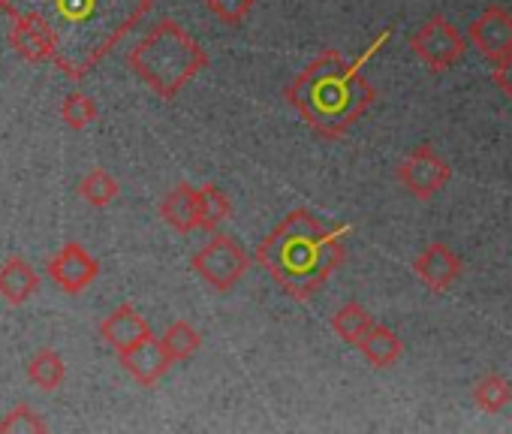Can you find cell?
<instances>
[{"instance_id":"obj_1","label":"cell","mask_w":512,"mask_h":434,"mask_svg":"<svg viewBox=\"0 0 512 434\" xmlns=\"http://www.w3.org/2000/svg\"><path fill=\"white\" fill-rule=\"evenodd\" d=\"M151 10V0H0V13L40 25L55 46V67L85 79Z\"/></svg>"},{"instance_id":"obj_2","label":"cell","mask_w":512,"mask_h":434,"mask_svg":"<svg viewBox=\"0 0 512 434\" xmlns=\"http://www.w3.org/2000/svg\"><path fill=\"white\" fill-rule=\"evenodd\" d=\"M386 37L389 34L377 37L374 46L356 61H347L341 52L326 49L287 85V103L305 118L314 133H320L323 139H344L350 127L371 109L377 91L362 76V67L374 58Z\"/></svg>"},{"instance_id":"obj_3","label":"cell","mask_w":512,"mask_h":434,"mask_svg":"<svg viewBox=\"0 0 512 434\" xmlns=\"http://www.w3.org/2000/svg\"><path fill=\"white\" fill-rule=\"evenodd\" d=\"M344 233L350 227L326 230L314 211L296 208L263 239L256 263L290 299L308 302L344 263Z\"/></svg>"},{"instance_id":"obj_4","label":"cell","mask_w":512,"mask_h":434,"mask_svg":"<svg viewBox=\"0 0 512 434\" xmlns=\"http://www.w3.org/2000/svg\"><path fill=\"white\" fill-rule=\"evenodd\" d=\"M205 64L208 52L172 19L157 22L127 55V67L160 100H175L181 88L205 70Z\"/></svg>"},{"instance_id":"obj_5","label":"cell","mask_w":512,"mask_h":434,"mask_svg":"<svg viewBox=\"0 0 512 434\" xmlns=\"http://www.w3.org/2000/svg\"><path fill=\"white\" fill-rule=\"evenodd\" d=\"M193 272L217 293H229L250 269V257L244 254V248L232 239L217 233L205 248H199L190 260Z\"/></svg>"},{"instance_id":"obj_6","label":"cell","mask_w":512,"mask_h":434,"mask_svg":"<svg viewBox=\"0 0 512 434\" xmlns=\"http://www.w3.org/2000/svg\"><path fill=\"white\" fill-rule=\"evenodd\" d=\"M410 49L416 52V58L431 70V73H446L452 70L464 52L467 43L464 37L455 31V25L443 16H431L413 37H410Z\"/></svg>"},{"instance_id":"obj_7","label":"cell","mask_w":512,"mask_h":434,"mask_svg":"<svg viewBox=\"0 0 512 434\" xmlns=\"http://www.w3.org/2000/svg\"><path fill=\"white\" fill-rule=\"evenodd\" d=\"M452 178V166L431 148V145H416L401 163H398V181L404 184L407 193L416 199H431L437 196Z\"/></svg>"},{"instance_id":"obj_8","label":"cell","mask_w":512,"mask_h":434,"mask_svg":"<svg viewBox=\"0 0 512 434\" xmlns=\"http://www.w3.org/2000/svg\"><path fill=\"white\" fill-rule=\"evenodd\" d=\"M467 34L476 52L494 67L512 58V16L503 7H488L479 19L470 22Z\"/></svg>"},{"instance_id":"obj_9","label":"cell","mask_w":512,"mask_h":434,"mask_svg":"<svg viewBox=\"0 0 512 434\" xmlns=\"http://www.w3.org/2000/svg\"><path fill=\"white\" fill-rule=\"evenodd\" d=\"M46 269H49V278L70 296H79L82 290H88L100 275V263L76 242L64 245L55 257H49Z\"/></svg>"},{"instance_id":"obj_10","label":"cell","mask_w":512,"mask_h":434,"mask_svg":"<svg viewBox=\"0 0 512 434\" xmlns=\"http://www.w3.org/2000/svg\"><path fill=\"white\" fill-rule=\"evenodd\" d=\"M413 272H416V278H419L431 293H446V290L461 278L464 263H461V257H458L449 245L434 242V245H428V248L413 260Z\"/></svg>"},{"instance_id":"obj_11","label":"cell","mask_w":512,"mask_h":434,"mask_svg":"<svg viewBox=\"0 0 512 434\" xmlns=\"http://www.w3.org/2000/svg\"><path fill=\"white\" fill-rule=\"evenodd\" d=\"M100 335L115 353H127L145 338H151V326L133 305H118L109 317H103Z\"/></svg>"},{"instance_id":"obj_12","label":"cell","mask_w":512,"mask_h":434,"mask_svg":"<svg viewBox=\"0 0 512 434\" xmlns=\"http://www.w3.org/2000/svg\"><path fill=\"white\" fill-rule=\"evenodd\" d=\"M118 359H121L124 371H127L139 386H154V383H160V377H163V374L169 371V365H172V359H169L163 341L154 338V335L145 338L142 344H136L133 350L118 353Z\"/></svg>"},{"instance_id":"obj_13","label":"cell","mask_w":512,"mask_h":434,"mask_svg":"<svg viewBox=\"0 0 512 434\" xmlns=\"http://www.w3.org/2000/svg\"><path fill=\"white\" fill-rule=\"evenodd\" d=\"M160 217L178 236H190L193 230H199V187L193 184L172 187L160 202Z\"/></svg>"},{"instance_id":"obj_14","label":"cell","mask_w":512,"mask_h":434,"mask_svg":"<svg viewBox=\"0 0 512 434\" xmlns=\"http://www.w3.org/2000/svg\"><path fill=\"white\" fill-rule=\"evenodd\" d=\"M10 46L31 64H55V46L49 34L28 22V19H10Z\"/></svg>"},{"instance_id":"obj_15","label":"cell","mask_w":512,"mask_h":434,"mask_svg":"<svg viewBox=\"0 0 512 434\" xmlns=\"http://www.w3.org/2000/svg\"><path fill=\"white\" fill-rule=\"evenodd\" d=\"M40 290V275L34 272V266L22 257H10L4 266H0V296H4L10 305H25L28 299H34V293Z\"/></svg>"},{"instance_id":"obj_16","label":"cell","mask_w":512,"mask_h":434,"mask_svg":"<svg viewBox=\"0 0 512 434\" xmlns=\"http://www.w3.org/2000/svg\"><path fill=\"white\" fill-rule=\"evenodd\" d=\"M359 350H362V356H365L374 368H392V365L401 359L404 344H401V338H398L395 329L374 323L371 332L359 341Z\"/></svg>"},{"instance_id":"obj_17","label":"cell","mask_w":512,"mask_h":434,"mask_svg":"<svg viewBox=\"0 0 512 434\" xmlns=\"http://www.w3.org/2000/svg\"><path fill=\"white\" fill-rule=\"evenodd\" d=\"M371 326H374V317H371L368 308L359 305V302L341 305V308L335 311V317H332V332H335L341 341L353 344V347H359V341L371 332Z\"/></svg>"},{"instance_id":"obj_18","label":"cell","mask_w":512,"mask_h":434,"mask_svg":"<svg viewBox=\"0 0 512 434\" xmlns=\"http://www.w3.org/2000/svg\"><path fill=\"white\" fill-rule=\"evenodd\" d=\"M232 205L229 196L217 184H202L199 187V230L217 233L223 221H229Z\"/></svg>"},{"instance_id":"obj_19","label":"cell","mask_w":512,"mask_h":434,"mask_svg":"<svg viewBox=\"0 0 512 434\" xmlns=\"http://www.w3.org/2000/svg\"><path fill=\"white\" fill-rule=\"evenodd\" d=\"M28 377H31V383L40 386L43 392H55V389L64 383V377H67V365H64V359H61L58 350L43 347V350L31 359Z\"/></svg>"},{"instance_id":"obj_20","label":"cell","mask_w":512,"mask_h":434,"mask_svg":"<svg viewBox=\"0 0 512 434\" xmlns=\"http://www.w3.org/2000/svg\"><path fill=\"white\" fill-rule=\"evenodd\" d=\"M160 341H163V347H166V353H169L172 362H187V359H193V356L199 353V347H202V335H199L187 320L169 323Z\"/></svg>"},{"instance_id":"obj_21","label":"cell","mask_w":512,"mask_h":434,"mask_svg":"<svg viewBox=\"0 0 512 434\" xmlns=\"http://www.w3.org/2000/svg\"><path fill=\"white\" fill-rule=\"evenodd\" d=\"M473 401L479 410L485 413H500L509 401H512V386L506 377L500 374H485L476 386H473Z\"/></svg>"},{"instance_id":"obj_22","label":"cell","mask_w":512,"mask_h":434,"mask_svg":"<svg viewBox=\"0 0 512 434\" xmlns=\"http://www.w3.org/2000/svg\"><path fill=\"white\" fill-rule=\"evenodd\" d=\"M79 196L94 208H106V205H112L118 199V181L106 169H91L79 181Z\"/></svg>"},{"instance_id":"obj_23","label":"cell","mask_w":512,"mask_h":434,"mask_svg":"<svg viewBox=\"0 0 512 434\" xmlns=\"http://www.w3.org/2000/svg\"><path fill=\"white\" fill-rule=\"evenodd\" d=\"M61 118H64V124H67V127H73V130H85L88 124H94V121H97V103H94L88 94L73 91V94H67V97H64V103H61Z\"/></svg>"},{"instance_id":"obj_24","label":"cell","mask_w":512,"mask_h":434,"mask_svg":"<svg viewBox=\"0 0 512 434\" xmlns=\"http://www.w3.org/2000/svg\"><path fill=\"white\" fill-rule=\"evenodd\" d=\"M46 428H49L46 419H43L34 407H28V404L13 407L4 419H0V434H10V431H31V434H40V431H46Z\"/></svg>"},{"instance_id":"obj_25","label":"cell","mask_w":512,"mask_h":434,"mask_svg":"<svg viewBox=\"0 0 512 434\" xmlns=\"http://www.w3.org/2000/svg\"><path fill=\"white\" fill-rule=\"evenodd\" d=\"M253 4L256 0H205L211 16H217L226 25H244V19L253 13Z\"/></svg>"},{"instance_id":"obj_26","label":"cell","mask_w":512,"mask_h":434,"mask_svg":"<svg viewBox=\"0 0 512 434\" xmlns=\"http://www.w3.org/2000/svg\"><path fill=\"white\" fill-rule=\"evenodd\" d=\"M491 79H494V85L512 100V58L509 61H503V64H497L494 67V73H491Z\"/></svg>"}]
</instances>
